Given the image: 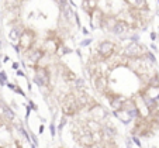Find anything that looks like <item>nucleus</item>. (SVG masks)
<instances>
[{"mask_svg":"<svg viewBox=\"0 0 159 148\" xmlns=\"http://www.w3.org/2000/svg\"><path fill=\"white\" fill-rule=\"evenodd\" d=\"M62 110L66 116H73L79 112V107L76 104V97L73 95H68L62 103Z\"/></svg>","mask_w":159,"mask_h":148,"instance_id":"nucleus-1","label":"nucleus"},{"mask_svg":"<svg viewBox=\"0 0 159 148\" xmlns=\"http://www.w3.org/2000/svg\"><path fill=\"white\" fill-rule=\"evenodd\" d=\"M144 54H147V52H145V49L142 48L141 45H139L138 42H131L128 47H125V49H124V52H123L124 57L134 58V59H137V58H141Z\"/></svg>","mask_w":159,"mask_h":148,"instance_id":"nucleus-2","label":"nucleus"},{"mask_svg":"<svg viewBox=\"0 0 159 148\" xmlns=\"http://www.w3.org/2000/svg\"><path fill=\"white\" fill-rule=\"evenodd\" d=\"M34 39H35V34H34L31 30L23 31V33H21V35H20V38H18V41H20V47L23 49H25V51H27V49L31 48Z\"/></svg>","mask_w":159,"mask_h":148,"instance_id":"nucleus-3","label":"nucleus"},{"mask_svg":"<svg viewBox=\"0 0 159 148\" xmlns=\"http://www.w3.org/2000/svg\"><path fill=\"white\" fill-rule=\"evenodd\" d=\"M114 49H116L114 42H111V41H103V42H100V45H99L100 58H102V59L110 58L111 55H113V52H114Z\"/></svg>","mask_w":159,"mask_h":148,"instance_id":"nucleus-4","label":"nucleus"},{"mask_svg":"<svg viewBox=\"0 0 159 148\" xmlns=\"http://www.w3.org/2000/svg\"><path fill=\"white\" fill-rule=\"evenodd\" d=\"M34 81H35L37 85L39 86H47L49 83V73L48 71L42 67H38L35 69V76H34Z\"/></svg>","mask_w":159,"mask_h":148,"instance_id":"nucleus-5","label":"nucleus"},{"mask_svg":"<svg viewBox=\"0 0 159 148\" xmlns=\"http://www.w3.org/2000/svg\"><path fill=\"white\" fill-rule=\"evenodd\" d=\"M94 86H96V89L99 92L106 90V88H107V78H106L103 73L96 75L94 76Z\"/></svg>","mask_w":159,"mask_h":148,"instance_id":"nucleus-6","label":"nucleus"},{"mask_svg":"<svg viewBox=\"0 0 159 148\" xmlns=\"http://www.w3.org/2000/svg\"><path fill=\"white\" fill-rule=\"evenodd\" d=\"M110 31L113 34H116V35H121V34H124V33L128 31V24H127L125 21H117Z\"/></svg>","mask_w":159,"mask_h":148,"instance_id":"nucleus-7","label":"nucleus"},{"mask_svg":"<svg viewBox=\"0 0 159 148\" xmlns=\"http://www.w3.org/2000/svg\"><path fill=\"white\" fill-rule=\"evenodd\" d=\"M78 141H79V144H80L82 147H84V148L93 147V144H94L93 137H92V133L90 134H82V136L78 138Z\"/></svg>","mask_w":159,"mask_h":148,"instance_id":"nucleus-8","label":"nucleus"},{"mask_svg":"<svg viewBox=\"0 0 159 148\" xmlns=\"http://www.w3.org/2000/svg\"><path fill=\"white\" fill-rule=\"evenodd\" d=\"M111 109L116 112H121L123 110V104H124V99L123 97H113L111 99Z\"/></svg>","mask_w":159,"mask_h":148,"instance_id":"nucleus-9","label":"nucleus"},{"mask_svg":"<svg viewBox=\"0 0 159 148\" xmlns=\"http://www.w3.org/2000/svg\"><path fill=\"white\" fill-rule=\"evenodd\" d=\"M102 136H104L107 140H111L116 136V128H113V127H110V126L102 127Z\"/></svg>","mask_w":159,"mask_h":148,"instance_id":"nucleus-10","label":"nucleus"},{"mask_svg":"<svg viewBox=\"0 0 159 148\" xmlns=\"http://www.w3.org/2000/svg\"><path fill=\"white\" fill-rule=\"evenodd\" d=\"M125 2L128 6L134 7V9H142V7L147 6L145 0H125Z\"/></svg>","mask_w":159,"mask_h":148,"instance_id":"nucleus-11","label":"nucleus"},{"mask_svg":"<svg viewBox=\"0 0 159 148\" xmlns=\"http://www.w3.org/2000/svg\"><path fill=\"white\" fill-rule=\"evenodd\" d=\"M21 2H18V0H4V4H6V7L9 10H13V9H17L18 6H20Z\"/></svg>","mask_w":159,"mask_h":148,"instance_id":"nucleus-12","label":"nucleus"},{"mask_svg":"<svg viewBox=\"0 0 159 148\" xmlns=\"http://www.w3.org/2000/svg\"><path fill=\"white\" fill-rule=\"evenodd\" d=\"M21 33H23V31H21L18 27L11 28V31H10V34H9L10 39H18L20 38V35H21Z\"/></svg>","mask_w":159,"mask_h":148,"instance_id":"nucleus-13","label":"nucleus"},{"mask_svg":"<svg viewBox=\"0 0 159 148\" xmlns=\"http://www.w3.org/2000/svg\"><path fill=\"white\" fill-rule=\"evenodd\" d=\"M61 14H62L65 18H69L70 16H72V9H70L69 6H66V4H65V6L61 7Z\"/></svg>","mask_w":159,"mask_h":148,"instance_id":"nucleus-14","label":"nucleus"},{"mask_svg":"<svg viewBox=\"0 0 159 148\" xmlns=\"http://www.w3.org/2000/svg\"><path fill=\"white\" fill-rule=\"evenodd\" d=\"M117 21H116V18H106L104 20V24H102L103 27H106V28H108V30H111L113 28V25L116 24Z\"/></svg>","mask_w":159,"mask_h":148,"instance_id":"nucleus-15","label":"nucleus"},{"mask_svg":"<svg viewBox=\"0 0 159 148\" xmlns=\"http://www.w3.org/2000/svg\"><path fill=\"white\" fill-rule=\"evenodd\" d=\"M47 49H48L49 52L58 51V42H55V41H48V42H47Z\"/></svg>","mask_w":159,"mask_h":148,"instance_id":"nucleus-16","label":"nucleus"},{"mask_svg":"<svg viewBox=\"0 0 159 148\" xmlns=\"http://www.w3.org/2000/svg\"><path fill=\"white\" fill-rule=\"evenodd\" d=\"M102 16H103V13H102V12H100V10H97V9L92 10V17H93V18H94V20H97V21L103 20V18H102Z\"/></svg>","mask_w":159,"mask_h":148,"instance_id":"nucleus-17","label":"nucleus"},{"mask_svg":"<svg viewBox=\"0 0 159 148\" xmlns=\"http://www.w3.org/2000/svg\"><path fill=\"white\" fill-rule=\"evenodd\" d=\"M42 55H44V54H42V52L39 51V49H37V51H34L33 54L30 55V58H31L33 61H35V62H37V61H38L39 58H42Z\"/></svg>","mask_w":159,"mask_h":148,"instance_id":"nucleus-18","label":"nucleus"},{"mask_svg":"<svg viewBox=\"0 0 159 148\" xmlns=\"http://www.w3.org/2000/svg\"><path fill=\"white\" fill-rule=\"evenodd\" d=\"M57 2L59 3V6H61V7L65 6V4H66V0H57Z\"/></svg>","mask_w":159,"mask_h":148,"instance_id":"nucleus-19","label":"nucleus"},{"mask_svg":"<svg viewBox=\"0 0 159 148\" xmlns=\"http://www.w3.org/2000/svg\"><path fill=\"white\" fill-rule=\"evenodd\" d=\"M89 42H90L89 39H86V41H83V45H89Z\"/></svg>","mask_w":159,"mask_h":148,"instance_id":"nucleus-20","label":"nucleus"},{"mask_svg":"<svg viewBox=\"0 0 159 148\" xmlns=\"http://www.w3.org/2000/svg\"><path fill=\"white\" fill-rule=\"evenodd\" d=\"M18 2H21V0H18Z\"/></svg>","mask_w":159,"mask_h":148,"instance_id":"nucleus-21","label":"nucleus"}]
</instances>
